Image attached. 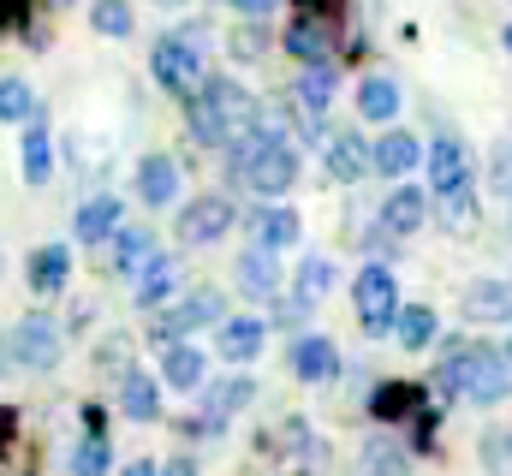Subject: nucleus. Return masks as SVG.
<instances>
[{"instance_id":"7c9ffc66","label":"nucleus","mask_w":512,"mask_h":476,"mask_svg":"<svg viewBox=\"0 0 512 476\" xmlns=\"http://www.w3.org/2000/svg\"><path fill=\"white\" fill-rule=\"evenodd\" d=\"M328 286H334V262H328V256H304V268H298V304H304V310L322 304Z\"/></svg>"},{"instance_id":"c85d7f7f","label":"nucleus","mask_w":512,"mask_h":476,"mask_svg":"<svg viewBox=\"0 0 512 476\" xmlns=\"http://www.w3.org/2000/svg\"><path fill=\"white\" fill-rule=\"evenodd\" d=\"M358 114L393 119L399 114V84H393V78H364V84H358Z\"/></svg>"},{"instance_id":"f257e3e1","label":"nucleus","mask_w":512,"mask_h":476,"mask_svg":"<svg viewBox=\"0 0 512 476\" xmlns=\"http://www.w3.org/2000/svg\"><path fill=\"white\" fill-rule=\"evenodd\" d=\"M185 119H191V137L197 143H233L239 131L256 125V102L245 84L233 78H209L191 102H185Z\"/></svg>"},{"instance_id":"412c9836","label":"nucleus","mask_w":512,"mask_h":476,"mask_svg":"<svg viewBox=\"0 0 512 476\" xmlns=\"http://www.w3.org/2000/svg\"><path fill=\"white\" fill-rule=\"evenodd\" d=\"M114 262H120V274H131V280H143L155 262H161V250H155V233H120L114 238Z\"/></svg>"},{"instance_id":"e433bc0d","label":"nucleus","mask_w":512,"mask_h":476,"mask_svg":"<svg viewBox=\"0 0 512 476\" xmlns=\"http://www.w3.org/2000/svg\"><path fill=\"white\" fill-rule=\"evenodd\" d=\"M483 465H489V476H512V429H495L483 441Z\"/></svg>"},{"instance_id":"9b49d317","label":"nucleus","mask_w":512,"mask_h":476,"mask_svg":"<svg viewBox=\"0 0 512 476\" xmlns=\"http://www.w3.org/2000/svg\"><path fill=\"white\" fill-rule=\"evenodd\" d=\"M423 221H429V191H417V185H399V191H387V203H382V233L411 238Z\"/></svg>"},{"instance_id":"7ed1b4c3","label":"nucleus","mask_w":512,"mask_h":476,"mask_svg":"<svg viewBox=\"0 0 512 476\" xmlns=\"http://www.w3.org/2000/svg\"><path fill=\"white\" fill-rule=\"evenodd\" d=\"M352 304H358L364 334H393V322H399V286H393V274H387L382 262H370V268L358 274Z\"/></svg>"},{"instance_id":"4468645a","label":"nucleus","mask_w":512,"mask_h":476,"mask_svg":"<svg viewBox=\"0 0 512 476\" xmlns=\"http://www.w3.org/2000/svg\"><path fill=\"white\" fill-rule=\"evenodd\" d=\"M322 161H328V173H334V179H346V185L370 173V149H364V137H358V131H334V137L322 143Z\"/></svg>"},{"instance_id":"c756f323","label":"nucleus","mask_w":512,"mask_h":476,"mask_svg":"<svg viewBox=\"0 0 512 476\" xmlns=\"http://www.w3.org/2000/svg\"><path fill=\"white\" fill-rule=\"evenodd\" d=\"M358 476H411V465H405V453L393 447V441H370L364 453H358Z\"/></svg>"},{"instance_id":"9d476101","label":"nucleus","mask_w":512,"mask_h":476,"mask_svg":"<svg viewBox=\"0 0 512 476\" xmlns=\"http://www.w3.org/2000/svg\"><path fill=\"white\" fill-rule=\"evenodd\" d=\"M12 352H18V363H30V369H54L60 363V328L48 316H30L12 334Z\"/></svg>"},{"instance_id":"4c0bfd02","label":"nucleus","mask_w":512,"mask_h":476,"mask_svg":"<svg viewBox=\"0 0 512 476\" xmlns=\"http://www.w3.org/2000/svg\"><path fill=\"white\" fill-rule=\"evenodd\" d=\"M441 221H447V227H465V221H471V185L453 191V197H441Z\"/></svg>"},{"instance_id":"ddd939ff","label":"nucleus","mask_w":512,"mask_h":476,"mask_svg":"<svg viewBox=\"0 0 512 476\" xmlns=\"http://www.w3.org/2000/svg\"><path fill=\"white\" fill-rule=\"evenodd\" d=\"M251 399H256V381H251V375L209 381V387H203V423H209V429H221V423H227L233 411H245Z\"/></svg>"},{"instance_id":"79ce46f5","label":"nucleus","mask_w":512,"mask_h":476,"mask_svg":"<svg viewBox=\"0 0 512 476\" xmlns=\"http://www.w3.org/2000/svg\"><path fill=\"white\" fill-rule=\"evenodd\" d=\"M161 476H197V471H191V459H173V465H167Z\"/></svg>"},{"instance_id":"cd10ccee","label":"nucleus","mask_w":512,"mask_h":476,"mask_svg":"<svg viewBox=\"0 0 512 476\" xmlns=\"http://www.w3.org/2000/svg\"><path fill=\"white\" fill-rule=\"evenodd\" d=\"M173 292H179V262H167V256H161V262L137 280V292H131V298H137L143 310H155V304H167Z\"/></svg>"},{"instance_id":"6e6552de","label":"nucleus","mask_w":512,"mask_h":476,"mask_svg":"<svg viewBox=\"0 0 512 476\" xmlns=\"http://www.w3.org/2000/svg\"><path fill=\"white\" fill-rule=\"evenodd\" d=\"M227 227H233V203L227 197H197L179 215V238L185 244H215V238H227Z\"/></svg>"},{"instance_id":"20e7f679","label":"nucleus","mask_w":512,"mask_h":476,"mask_svg":"<svg viewBox=\"0 0 512 476\" xmlns=\"http://www.w3.org/2000/svg\"><path fill=\"white\" fill-rule=\"evenodd\" d=\"M149 66H155V78L173 90V96H197L209 78H203V54L185 42V36H167V42H155V54H149Z\"/></svg>"},{"instance_id":"c9c22d12","label":"nucleus","mask_w":512,"mask_h":476,"mask_svg":"<svg viewBox=\"0 0 512 476\" xmlns=\"http://www.w3.org/2000/svg\"><path fill=\"white\" fill-rule=\"evenodd\" d=\"M90 24L102 36H131V0H96L90 6Z\"/></svg>"},{"instance_id":"1a4fd4ad","label":"nucleus","mask_w":512,"mask_h":476,"mask_svg":"<svg viewBox=\"0 0 512 476\" xmlns=\"http://www.w3.org/2000/svg\"><path fill=\"white\" fill-rule=\"evenodd\" d=\"M286 54H298L304 66H334V18H292L286 24Z\"/></svg>"},{"instance_id":"4be33fe9","label":"nucleus","mask_w":512,"mask_h":476,"mask_svg":"<svg viewBox=\"0 0 512 476\" xmlns=\"http://www.w3.org/2000/svg\"><path fill=\"white\" fill-rule=\"evenodd\" d=\"M393 334H399V346H405V352H429V346H435V334H441V322H435V310H429V304H411V310H399Z\"/></svg>"},{"instance_id":"b1692460","label":"nucleus","mask_w":512,"mask_h":476,"mask_svg":"<svg viewBox=\"0 0 512 476\" xmlns=\"http://www.w3.org/2000/svg\"><path fill=\"white\" fill-rule=\"evenodd\" d=\"M120 405H126V417H137V423L161 417V381H149L143 369H131L126 381H120Z\"/></svg>"},{"instance_id":"f3484780","label":"nucleus","mask_w":512,"mask_h":476,"mask_svg":"<svg viewBox=\"0 0 512 476\" xmlns=\"http://www.w3.org/2000/svg\"><path fill=\"white\" fill-rule=\"evenodd\" d=\"M66 274H72V250H66V244H42V250L30 256V292L54 298V292L66 286Z\"/></svg>"},{"instance_id":"58836bf2","label":"nucleus","mask_w":512,"mask_h":476,"mask_svg":"<svg viewBox=\"0 0 512 476\" xmlns=\"http://www.w3.org/2000/svg\"><path fill=\"white\" fill-rule=\"evenodd\" d=\"M233 6H239L245 18H268V12H274V0H233Z\"/></svg>"},{"instance_id":"f8f14e48","label":"nucleus","mask_w":512,"mask_h":476,"mask_svg":"<svg viewBox=\"0 0 512 476\" xmlns=\"http://www.w3.org/2000/svg\"><path fill=\"white\" fill-rule=\"evenodd\" d=\"M334 369H340V352H334L328 334H304V340L292 346V375H298V381L322 387V381H334Z\"/></svg>"},{"instance_id":"09e8293b","label":"nucleus","mask_w":512,"mask_h":476,"mask_svg":"<svg viewBox=\"0 0 512 476\" xmlns=\"http://www.w3.org/2000/svg\"><path fill=\"white\" fill-rule=\"evenodd\" d=\"M227 6H233V0H227Z\"/></svg>"},{"instance_id":"473e14b6","label":"nucleus","mask_w":512,"mask_h":476,"mask_svg":"<svg viewBox=\"0 0 512 476\" xmlns=\"http://www.w3.org/2000/svg\"><path fill=\"white\" fill-rule=\"evenodd\" d=\"M108 471H114V447H108V435H84L78 453H72V476H108Z\"/></svg>"},{"instance_id":"de8ad7c7","label":"nucleus","mask_w":512,"mask_h":476,"mask_svg":"<svg viewBox=\"0 0 512 476\" xmlns=\"http://www.w3.org/2000/svg\"><path fill=\"white\" fill-rule=\"evenodd\" d=\"M507 363H512V346H507Z\"/></svg>"},{"instance_id":"2eb2a0df","label":"nucleus","mask_w":512,"mask_h":476,"mask_svg":"<svg viewBox=\"0 0 512 476\" xmlns=\"http://www.w3.org/2000/svg\"><path fill=\"white\" fill-rule=\"evenodd\" d=\"M137 197H143L149 209H161V203L179 197V167H173V155H143V161H137Z\"/></svg>"},{"instance_id":"dca6fc26","label":"nucleus","mask_w":512,"mask_h":476,"mask_svg":"<svg viewBox=\"0 0 512 476\" xmlns=\"http://www.w3.org/2000/svg\"><path fill=\"white\" fill-rule=\"evenodd\" d=\"M423 161V143L411 137V131H382V143H370V167L387 173V179H399V173H411Z\"/></svg>"},{"instance_id":"37998d69","label":"nucleus","mask_w":512,"mask_h":476,"mask_svg":"<svg viewBox=\"0 0 512 476\" xmlns=\"http://www.w3.org/2000/svg\"><path fill=\"white\" fill-rule=\"evenodd\" d=\"M6 435H12V411L0 405V441H6Z\"/></svg>"},{"instance_id":"423d86ee","label":"nucleus","mask_w":512,"mask_h":476,"mask_svg":"<svg viewBox=\"0 0 512 476\" xmlns=\"http://www.w3.org/2000/svg\"><path fill=\"white\" fill-rule=\"evenodd\" d=\"M471 185V161H465V143L459 137H435L429 143V191L435 197H453Z\"/></svg>"},{"instance_id":"a19ab883","label":"nucleus","mask_w":512,"mask_h":476,"mask_svg":"<svg viewBox=\"0 0 512 476\" xmlns=\"http://www.w3.org/2000/svg\"><path fill=\"white\" fill-rule=\"evenodd\" d=\"M126 476H161V465H149V459H137V465H126Z\"/></svg>"},{"instance_id":"aec40b11","label":"nucleus","mask_w":512,"mask_h":476,"mask_svg":"<svg viewBox=\"0 0 512 476\" xmlns=\"http://www.w3.org/2000/svg\"><path fill=\"white\" fill-rule=\"evenodd\" d=\"M161 375H167V387H179V393H203L209 387V363L197 346H173L167 363H161Z\"/></svg>"},{"instance_id":"bb28decb","label":"nucleus","mask_w":512,"mask_h":476,"mask_svg":"<svg viewBox=\"0 0 512 476\" xmlns=\"http://www.w3.org/2000/svg\"><path fill=\"white\" fill-rule=\"evenodd\" d=\"M298 114L304 119H316L328 102H334V66H304V78H298Z\"/></svg>"},{"instance_id":"a211bd4d","label":"nucleus","mask_w":512,"mask_h":476,"mask_svg":"<svg viewBox=\"0 0 512 476\" xmlns=\"http://www.w3.org/2000/svg\"><path fill=\"white\" fill-rule=\"evenodd\" d=\"M465 316L471 322H512V286L507 280H477L465 292Z\"/></svg>"},{"instance_id":"6ab92c4d","label":"nucleus","mask_w":512,"mask_h":476,"mask_svg":"<svg viewBox=\"0 0 512 476\" xmlns=\"http://www.w3.org/2000/svg\"><path fill=\"white\" fill-rule=\"evenodd\" d=\"M262 322L256 316H239V322H221V334H215V352L227 357V363H251L256 352H262Z\"/></svg>"},{"instance_id":"ea45409f","label":"nucleus","mask_w":512,"mask_h":476,"mask_svg":"<svg viewBox=\"0 0 512 476\" xmlns=\"http://www.w3.org/2000/svg\"><path fill=\"white\" fill-rule=\"evenodd\" d=\"M18 12H24V0H0V24H12Z\"/></svg>"},{"instance_id":"49530a36","label":"nucleus","mask_w":512,"mask_h":476,"mask_svg":"<svg viewBox=\"0 0 512 476\" xmlns=\"http://www.w3.org/2000/svg\"><path fill=\"white\" fill-rule=\"evenodd\" d=\"M48 6H72V0H48Z\"/></svg>"},{"instance_id":"c03bdc74","label":"nucleus","mask_w":512,"mask_h":476,"mask_svg":"<svg viewBox=\"0 0 512 476\" xmlns=\"http://www.w3.org/2000/svg\"><path fill=\"white\" fill-rule=\"evenodd\" d=\"M501 42H507V54H512V24H507V36H501Z\"/></svg>"},{"instance_id":"5701e85b","label":"nucleus","mask_w":512,"mask_h":476,"mask_svg":"<svg viewBox=\"0 0 512 476\" xmlns=\"http://www.w3.org/2000/svg\"><path fill=\"white\" fill-rule=\"evenodd\" d=\"M78 238H84V244L120 238V203H114V197H90V203L78 209Z\"/></svg>"},{"instance_id":"2f4dec72","label":"nucleus","mask_w":512,"mask_h":476,"mask_svg":"<svg viewBox=\"0 0 512 476\" xmlns=\"http://www.w3.org/2000/svg\"><path fill=\"white\" fill-rule=\"evenodd\" d=\"M292 238H298V215H292V209H268V215L256 221V250H268V256L286 250Z\"/></svg>"},{"instance_id":"f704fd0d","label":"nucleus","mask_w":512,"mask_h":476,"mask_svg":"<svg viewBox=\"0 0 512 476\" xmlns=\"http://www.w3.org/2000/svg\"><path fill=\"white\" fill-rule=\"evenodd\" d=\"M370 405H376V417H382V423H393V417H405V411L417 405V387L387 381V387H376V399H370Z\"/></svg>"},{"instance_id":"39448f33","label":"nucleus","mask_w":512,"mask_h":476,"mask_svg":"<svg viewBox=\"0 0 512 476\" xmlns=\"http://www.w3.org/2000/svg\"><path fill=\"white\" fill-rule=\"evenodd\" d=\"M209 322H221V292H215V286H197V292H185V298L161 316L155 340L173 352V346H179V334H197V328H209Z\"/></svg>"},{"instance_id":"393cba45","label":"nucleus","mask_w":512,"mask_h":476,"mask_svg":"<svg viewBox=\"0 0 512 476\" xmlns=\"http://www.w3.org/2000/svg\"><path fill=\"white\" fill-rule=\"evenodd\" d=\"M239 292L245 298H274L280 292V274H274V256L268 250H245L239 256Z\"/></svg>"},{"instance_id":"a18cd8bd","label":"nucleus","mask_w":512,"mask_h":476,"mask_svg":"<svg viewBox=\"0 0 512 476\" xmlns=\"http://www.w3.org/2000/svg\"><path fill=\"white\" fill-rule=\"evenodd\" d=\"M155 6H185V0H155Z\"/></svg>"},{"instance_id":"a878e982","label":"nucleus","mask_w":512,"mask_h":476,"mask_svg":"<svg viewBox=\"0 0 512 476\" xmlns=\"http://www.w3.org/2000/svg\"><path fill=\"white\" fill-rule=\"evenodd\" d=\"M48 173H54V137H48L42 119H30V131H24V179L48 185Z\"/></svg>"},{"instance_id":"f03ea898","label":"nucleus","mask_w":512,"mask_h":476,"mask_svg":"<svg viewBox=\"0 0 512 476\" xmlns=\"http://www.w3.org/2000/svg\"><path fill=\"white\" fill-rule=\"evenodd\" d=\"M441 393L471 399V405H501L512 393V363L495 346H459L441 363Z\"/></svg>"},{"instance_id":"0eeeda50","label":"nucleus","mask_w":512,"mask_h":476,"mask_svg":"<svg viewBox=\"0 0 512 476\" xmlns=\"http://www.w3.org/2000/svg\"><path fill=\"white\" fill-rule=\"evenodd\" d=\"M245 179H251V191H262V197L292 191V179H298V149H292V143H268V149L251 161Z\"/></svg>"},{"instance_id":"72a5a7b5","label":"nucleus","mask_w":512,"mask_h":476,"mask_svg":"<svg viewBox=\"0 0 512 476\" xmlns=\"http://www.w3.org/2000/svg\"><path fill=\"white\" fill-rule=\"evenodd\" d=\"M0 119H36V90L24 78H0Z\"/></svg>"}]
</instances>
